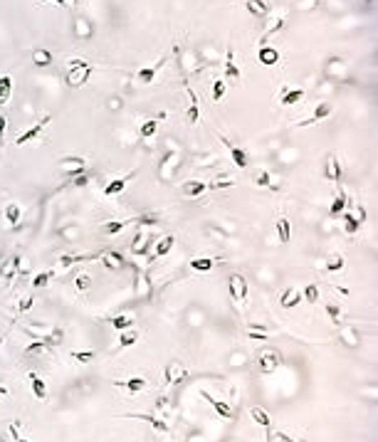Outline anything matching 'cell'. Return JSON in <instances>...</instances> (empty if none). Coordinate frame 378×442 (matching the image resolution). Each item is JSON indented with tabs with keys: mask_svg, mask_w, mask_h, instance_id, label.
Masks as SVG:
<instances>
[{
	"mask_svg": "<svg viewBox=\"0 0 378 442\" xmlns=\"http://www.w3.org/2000/svg\"><path fill=\"white\" fill-rule=\"evenodd\" d=\"M92 72H94V67L89 62H84V60H69V72H67L69 87H82L87 79H89Z\"/></svg>",
	"mask_w": 378,
	"mask_h": 442,
	"instance_id": "cell-1",
	"label": "cell"
},
{
	"mask_svg": "<svg viewBox=\"0 0 378 442\" xmlns=\"http://www.w3.org/2000/svg\"><path fill=\"white\" fill-rule=\"evenodd\" d=\"M282 366V353L279 351H275V348H264V351H259V356H257V371L259 373H275L277 368Z\"/></svg>",
	"mask_w": 378,
	"mask_h": 442,
	"instance_id": "cell-2",
	"label": "cell"
},
{
	"mask_svg": "<svg viewBox=\"0 0 378 442\" xmlns=\"http://www.w3.org/2000/svg\"><path fill=\"white\" fill-rule=\"evenodd\" d=\"M218 139H220V143L228 148V153H230V158H233V163L240 168V171H245L247 166H250V156H247V151L242 148V146H238V143H233L225 134H218Z\"/></svg>",
	"mask_w": 378,
	"mask_h": 442,
	"instance_id": "cell-3",
	"label": "cell"
},
{
	"mask_svg": "<svg viewBox=\"0 0 378 442\" xmlns=\"http://www.w3.org/2000/svg\"><path fill=\"white\" fill-rule=\"evenodd\" d=\"M50 121H52V116H50V114H45V116L40 119V121H37V124H32L30 129H25V131H22V134L15 139V146H27V143H32L37 136H40V134L47 129V124H50Z\"/></svg>",
	"mask_w": 378,
	"mask_h": 442,
	"instance_id": "cell-4",
	"label": "cell"
},
{
	"mask_svg": "<svg viewBox=\"0 0 378 442\" xmlns=\"http://www.w3.org/2000/svg\"><path fill=\"white\" fill-rule=\"evenodd\" d=\"M228 289H230L233 301L245 304V299H247V279H245L240 272H233V274H230V279H228Z\"/></svg>",
	"mask_w": 378,
	"mask_h": 442,
	"instance_id": "cell-5",
	"label": "cell"
},
{
	"mask_svg": "<svg viewBox=\"0 0 378 442\" xmlns=\"http://www.w3.org/2000/svg\"><path fill=\"white\" fill-rule=\"evenodd\" d=\"M331 111H334V106L329 104V101H321L317 109H314V114L309 116V119H304V121H299L297 126L299 129H307V126H314V124H319L321 119H326V116H331Z\"/></svg>",
	"mask_w": 378,
	"mask_h": 442,
	"instance_id": "cell-6",
	"label": "cell"
},
{
	"mask_svg": "<svg viewBox=\"0 0 378 442\" xmlns=\"http://www.w3.org/2000/svg\"><path fill=\"white\" fill-rule=\"evenodd\" d=\"M346 205H349V198H346V190L341 188V183H336V198L329 208V215L331 218H341V213H346Z\"/></svg>",
	"mask_w": 378,
	"mask_h": 442,
	"instance_id": "cell-7",
	"label": "cell"
},
{
	"mask_svg": "<svg viewBox=\"0 0 378 442\" xmlns=\"http://www.w3.org/2000/svg\"><path fill=\"white\" fill-rule=\"evenodd\" d=\"M225 79H230V82H240V67L235 62V50L233 45H228V52H225Z\"/></svg>",
	"mask_w": 378,
	"mask_h": 442,
	"instance_id": "cell-8",
	"label": "cell"
},
{
	"mask_svg": "<svg viewBox=\"0 0 378 442\" xmlns=\"http://www.w3.org/2000/svg\"><path fill=\"white\" fill-rule=\"evenodd\" d=\"M166 64V57H161L156 64H148V67H141L139 72H136V79L141 84H154V79H156V74L161 72V67Z\"/></svg>",
	"mask_w": 378,
	"mask_h": 442,
	"instance_id": "cell-9",
	"label": "cell"
},
{
	"mask_svg": "<svg viewBox=\"0 0 378 442\" xmlns=\"http://www.w3.org/2000/svg\"><path fill=\"white\" fill-rule=\"evenodd\" d=\"M188 378V371L183 363H178V361H171V363L166 366V383L168 385H176V383H183Z\"/></svg>",
	"mask_w": 378,
	"mask_h": 442,
	"instance_id": "cell-10",
	"label": "cell"
},
{
	"mask_svg": "<svg viewBox=\"0 0 378 442\" xmlns=\"http://www.w3.org/2000/svg\"><path fill=\"white\" fill-rule=\"evenodd\" d=\"M200 395H203V398L208 400V403L213 405V410H215V413H218L222 420H233V415H235V413H233V408H230L228 403H225V400H218V398H213L208 390H203Z\"/></svg>",
	"mask_w": 378,
	"mask_h": 442,
	"instance_id": "cell-11",
	"label": "cell"
},
{
	"mask_svg": "<svg viewBox=\"0 0 378 442\" xmlns=\"http://www.w3.org/2000/svg\"><path fill=\"white\" fill-rule=\"evenodd\" d=\"M185 92H188V97H191V104H188V111H185V121L191 126H196L200 121V101H198V97H196V92L191 87H185Z\"/></svg>",
	"mask_w": 378,
	"mask_h": 442,
	"instance_id": "cell-12",
	"label": "cell"
},
{
	"mask_svg": "<svg viewBox=\"0 0 378 442\" xmlns=\"http://www.w3.org/2000/svg\"><path fill=\"white\" fill-rule=\"evenodd\" d=\"M324 176H326V181H331V183H341V163H338V158H336L334 153L326 156Z\"/></svg>",
	"mask_w": 378,
	"mask_h": 442,
	"instance_id": "cell-13",
	"label": "cell"
},
{
	"mask_svg": "<svg viewBox=\"0 0 378 442\" xmlns=\"http://www.w3.org/2000/svg\"><path fill=\"white\" fill-rule=\"evenodd\" d=\"M136 176V171H131L129 176H124V178H117V181H111V183H106V188H104V195L106 198H111V195H119V193H124L126 190V185H129V181Z\"/></svg>",
	"mask_w": 378,
	"mask_h": 442,
	"instance_id": "cell-14",
	"label": "cell"
},
{
	"mask_svg": "<svg viewBox=\"0 0 378 442\" xmlns=\"http://www.w3.org/2000/svg\"><path fill=\"white\" fill-rule=\"evenodd\" d=\"M114 385H119V388H124L126 393L136 395V393H141V390L146 388V378L134 376V378H126V381H114Z\"/></svg>",
	"mask_w": 378,
	"mask_h": 442,
	"instance_id": "cell-15",
	"label": "cell"
},
{
	"mask_svg": "<svg viewBox=\"0 0 378 442\" xmlns=\"http://www.w3.org/2000/svg\"><path fill=\"white\" fill-rule=\"evenodd\" d=\"M208 190V183H203V181H185L183 185H180V193L185 195V198H198V195H203Z\"/></svg>",
	"mask_w": 378,
	"mask_h": 442,
	"instance_id": "cell-16",
	"label": "cell"
},
{
	"mask_svg": "<svg viewBox=\"0 0 378 442\" xmlns=\"http://www.w3.org/2000/svg\"><path fill=\"white\" fill-rule=\"evenodd\" d=\"M299 301H301V292L294 289V287H287V289L282 292V297H279V306H282V309H294Z\"/></svg>",
	"mask_w": 378,
	"mask_h": 442,
	"instance_id": "cell-17",
	"label": "cell"
},
{
	"mask_svg": "<svg viewBox=\"0 0 378 442\" xmlns=\"http://www.w3.org/2000/svg\"><path fill=\"white\" fill-rule=\"evenodd\" d=\"M257 60H259V64H264V67H272V64L279 62V52H277L275 47H270V45H262L259 52H257Z\"/></svg>",
	"mask_w": 378,
	"mask_h": 442,
	"instance_id": "cell-18",
	"label": "cell"
},
{
	"mask_svg": "<svg viewBox=\"0 0 378 442\" xmlns=\"http://www.w3.org/2000/svg\"><path fill=\"white\" fill-rule=\"evenodd\" d=\"M27 381H30V388H32V393H35L37 400H47V383H45L40 376H37V373H30Z\"/></svg>",
	"mask_w": 378,
	"mask_h": 442,
	"instance_id": "cell-19",
	"label": "cell"
},
{
	"mask_svg": "<svg viewBox=\"0 0 378 442\" xmlns=\"http://www.w3.org/2000/svg\"><path fill=\"white\" fill-rule=\"evenodd\" d=\"M245 5H247V13H252L255 18H264L272 10V5L264 3V0H245Z\"/></svg>",
	"mask_w": 378,
	"mask_h": 442,
	"instance_id": "cell-20",
	"label": "cell"
},
{
	"mask_svg": "<svg viewBox=\"0 0 378 442\" xmlns=\"http://www.w3.org/2000/svg\"><path fill=\"white\" fill-rule=\"evenodd\" d=\"M3 215H5V222L15 230V227H18V222H20V218H22V208H20L18 203H8V205H5V210H3Z\"/></svg>",
	"mask_w": 378,
	"mask_h": 442,
	"instance_id": "cell-21",
	"label": "cell"
},
{
	"mask_svg": "<svg viewBox=\"0 0 378 442\" xmlns=\"http://www.w3.org/2000/svg\"><path fill=\"white\" fill-rule=\"evenodd\" d=\"M275 225H277V237H279V242H282V245H287V242H289V237H292V222H289L284 215H279Z\"/></svg>",
	"mask_w": 378,
	"mask_h": 442,
	"instance_id": "cell-22",
	"label": "cell"
},
{
	"mask_svg": "<svg viewBox=\"0 0 378 442\" xmlns=\"http://www.w3.org/2000/svg\"><path fill=\"white\" fill-rule=\"evenodd\" d=\"M255 185H257V188H270V190L277 188L275 181H272V173H270L267 168H257V171H255Z\"/></svg>",
	"mask_w": 378,
	"mask_h": 442,
	"instance_id": "cell-23",
	"label": "cell"
},
{
	"mask_svg": "<svg viewBox=\"0 0 378 442\" xmlns=\"http://www.w3.org/2000/svg\"><path fill=\"white\" fill-rule=\"evenodd\" d=\"M173 245H176V237H173V235H163L159 242H156V247H154V255H156V257H166V255L173 250Z\"/></svg>",
	"mask_w": 378,
	"mask_h": 442,
	"instance_id": "cell-24",
	"label": "cell"
},
{
	"mask_svg": "<svg viewBox=\"0 0 378 442\" xmlns=\"http://www.w3.org/2000/svg\"><path fill=\"white\" fill-rule=\"evenodd\" d=\"M18 264H20V257H18V255H13V257H10L3 267H0V277H3L5 282H13V277L18 274Z\"/></svg>",
	"mask_w": 378,
	"mask_h": 442,
	"instance_id": "cell-25",
	"label": "cell"
},
{
	"mask_svg": "<svg viewBox=\"0 0 378 442\" xmlns=\"http://www.w3.org/2000/svg\"><path fill=\"white\" fill-rule=\"evenodd\" d=\"M10 94H13V77L3 74L0 77V106L10 101Z\"/></svg>",
	"mask_w": 378,
	"mask_h": 442,
	"instance_id": "cell-26",
	"label": "cell"
},
{
	"mask_svg": "<svg viewBox=\"0 0 378 442\" xmlns=\"http://www.w3.org/2000/svg\"><path fill=\"white\" fill-rule=\"evenodd\" d=\"M129 418H134V420H146L154 430H159V432H168V422L166 420H161V418H156V415H129Z\"/></svg>",
	"mask_w": 378,
	"mask_h": 442,
	"instance_id": "cell-27",
	"label": "cell"
},
{
	"mask_svg": "<svg viewBox=\"0 0 378 442\" xmlns=\"http://www.w3.org/2000/svg\"><path fill=\"white\" fill-rule=\"evenodd\" d=\"M250 415H252V420L257 422V425H262V427H272V418H270V413L264 410V408H259V405H255L252 410H250Z\"/></svg>",
	"mask_w": 378,
	"mask_h": 442,
	"instance_id": "cell-28",
	"label": "cell"
},
{
	"mask_svg": "<svg viewBox=\"0 0 378 442\" xmlns=\"http://www.w3.org/2000/svg\"><path fill=\"white\" fill-rule=\"evenodd\" d=\"M301 97H304V89H287L282 92V106H292V104H299Z\"/></svg>",
	"mask_w": 378,
	"mask_h": 442,
	"instance_id": "cell-29",
	"label": "cell"
},
{
	"mask_svg": "<svg viewBox=\"0 0 378 442\" xmlns=\"http://www.w3.org/2000/svg\"><path fill=\"white\" fill-rule=\"evenodd\" d=\"M134 321H136V319H134L131 314H119V316L111 319V326H114L117 331H124V329H131V326H134Z\"/></svg>",
	"mask_w": 378,
	"mask_h": 442,
	"instance_id": "cell-30",
	"label": "cell"
},
{
	"mask_svg": "<svg viewBox=\"0 0 378 442\" xmlns=\"http://www.w3.org/2000/svg\"><path fill=\"white\" fill-rule=\"evenodd\" d=\"M213 267H215L213 257H196V260H191V269L193 272H210Z\"/></svg>",
	"mask_w": 378,
	"mask_h": 442,
	"instance_id": "cell-31",
	"label": "cell"
},
{
	"mask_svg": "<svg viewBox=\"0 0 378 442\" xmlns=\"http://www.w3.org/2000/svg\"><path fill=\"white\" fill-rule=\"evenodd\" d=\"M139 341V331L131 326V329H124L121 331V336H119V348H129V346H134Z\"/></svg>",
	"mask_w": 378,
	"mask_h": 442,
	"instance_id": "cell-32",
	"label": "cell"
},
{
	"mask_svg": "<svg viewBox=\"0 0 378 442\" xmlns=\"http://www.w3.org/2000/svg\"><path fill=\"white\" fill-rule=\"evenodd\" d=\"M156 131H159V121H156V119H146V121L141 124V129H139V136L141 139H151V136H156Z\"/></svg>",
	"mask_w": 378,
	"mask_h": 442,
	"instance_id": "cell-33",
	"label": "cell"
},
{
	"mask_svg": "<svg viewBox=\"0 0 378 442\" xmlns=\"http://www.w3.org/2000/svg\"><path fill=\"white\" fill-rule=\"evenodd\" d=\"M129 222H134V220H114V222H106V225H101V232L104 235H119Z\"/></svg>",
	"mask_w": 378,
	"mask_h": 442,
	"instance_id": "cell-34",
	"label": "cell"
},
{
	"mask_svg": "<svg viewBox=\"0 0 378 442\" xmlns=\"http://www.w3.org/2000/svg\"><path fill=\"white\" fill-rule=\"evenodd\" d=\"M32 60L37 67H50L52 64V52L50 50H35L32 52Z\"/></svg>",
	"mask_w": 378,
	"mask_h": 442,
	"instance_id": "cell-35",
	"label": "cell"
},
{
	"mask_svg": "<svg viewBox=\"0 0 378 442\" xmlns=\"http://www.w3.org/2000/svg\"><path fill=\"white\" fill-rule=\"evenodd\" d=\"M324 267H326V272H341V269L346 267V262H344V257H341V255H329Z\"/></svg>",
	"mask_w": 378,
	"mask_h": 442,
	"instance_id": "cell-36",
	"label": "cell"
},
{
	"mask_svg": "<svg viewBox=\"0 0 378 442\" xmlns=\"http://www.w3.org/2000/svg\"><path fill=\"white\" fill-rule=\"evenodd\" d=\"M50 279H52V269H45V272H40V274L32 277V287L35 289H45L50 284Z\"/></svg>",
	"mask_w": 378,
	"mask_h": 442,
	"instance_id": "cell-37",
	"label": "cell"
},
{
	"mask_svg": "<svg viewBox=\"0 0 378 442\" xmlns=\"http://www.w3.org/2000/svg\"><path fill=\"white\" fill-rule=\"evenodd\" d=\"M341 215H344V230H346V235H356L358 227H361V220H356L351 213H341Z\"/></svg>",
	"mask_w": 378,
	"mask_h": 442,
	"instance_id": "cell-38",
	"label": "cell"
},
{
	"mask_svg": "<svg viewBox=\"0 0 378 442\" xmlns=\"http://www.w3.org/2000/svg\"><path fill=\"white\" fill-rule=\"evenodd\" d=\"M225 89H228V84H225V79H215V82H213L210 97H213V101H215V104H218V101L225 97Z\"/></svg>",
	"mask_w": 378,
	"mask_h": 442,
	"instance_id": "cell-39",
	"label": "cell"
},
{
	"mask_svg": "<svg viewBox=\"0 0 378 442\" xmlns=\"http://www.w3.org/2000/svg\"><path fill=\"white\" fill-rule=\"evenodd\" d=\"M62 336H64L62 329H52V331H50L47 336H42L40 341L45 343V348H47V346H60V343H62Z\"/></svg>",
	"mask_w": 378,
	"mask_h": 442,
	"instance_id": "cell-40",
	"label": "cell"
},
{
	"mask_svg": "<svg viewBox=\"0 0 378 442\" xmlns=\"http://www.w3.org/2000/svg\"><path fill=\"white\" fill-rule=\"evenodd\" d=\"M74 287H77V292H87V289H92V277L89 274H77L74 277Z\"/></svg>",
	"mask_w": 378,
	"mask_h": 442,
	"instance_id": "cell-41",
	"label": "cell"
},
{
	"mask_svg": "<svg viewBox=\"0 0 378 442\" xmlns=\"http://www.w3.org/2000/svg\"><path fill=\"white\" fill-rule=\"evenodd\" d=\"M326 314H329V319L334 321L336 326H341V306L334 304V301H329V304H326Z\"/></svg>",
	"mask_w": 378,
	"mask_h": 442,
	"instance_id": "cell-42",
	"label": "cell"
},
{
	"mask_svg": "<svg viewBox=\"0 0 378 442\" xmlns=\"http://www.w3.org/2000/svg\"><path fill=\"white\" fill-rule=\"evenodd\" d=\"M301 294H304V301H309V304H317V301H319V287H317L314 282H309Z\"/></svg>",
	"mask_w": 378,
	"mask_h": 442,
	"instance_id": "cell-43",
	"label": "cell"
},
{
	"mask_svg": "<svg viewBox=\"0 0 378 442\" xmlns=\"http://www.w3.org/2000/svg\"><path fill=\"white\" fill-rule=\"evenodd\" d=\"M104 264H106L109 269H121V267H124V260H121L119 252H111V255L104 257Z\"/></svg>",
	"mask_w": 378,
	"mask_h": 442,
	"instance_id": "cell-44",
	"label": "cell"
},
{
	"mask_svg": "<svg viewBox=\"0 0 378 442\" xmlns=\"http://www.w3.org/2000/svg\"><path fill=\"white\" fill-rule=\"evenodd\" d=\"M341 339H344L346 346H356V343H358V334H356L351 326H344V329H341Z\"/></svg>",
	"mask_w": 378,
	"mask_h": 442,
	"instance_id": "cell-45",
	"label": "cell"
},
{
	"mask_svg": "<svg viewBox=\"0 0 378 442\" xmlns=\"http://www.w3.org/2000/svg\"><path fill=\"white\" fill-rule=\"evenodd\" d=\"M72 358L80 361V363H89V361H94V351H74Z\"/></svg>",
	"mask_w": 378,
	"mask_h": 442,
	"instance_id": "cell-46",
	"label": "cell"
},
{
	"mask_svg": "<svg viewBox=\"0 0 378 442\" xmlns=\"http://www.w3.org/2000/svg\"><path fill=\"white\" fill-rule=\"evenodd\" d=\"M233 185H235V181H233V178H220V181L208 183V188H213V190H220V188H233Z\"/></svg>",
	"mask_w": 378,
	"mask_h": 442,
	"instance_id": "cell-47",
	"label": "cell"
},
{
	"mask_svg": "<svg viewBox=\"0 0 378 442\" xmlns=\"http://www.w3.org/2000/svg\"><path fill=\"white\" fill-rule=\"evenodd\" d=\"M267 442H294V437H289L284 432H270L267 435Z\"/></svg>",
	"mask_w": 378,
	"mask_h": 442,
	"instance_id": "cell-48",
	"label": "cell"
},
{
	"mask_svg": "<svg viewBox=\"0 0 378 442\" xmlns=\"http://www.w3.org/2000/svg\"><path fill=\"white\" fill-rule=\"evenodd\" d=\"M80 260H82V257H77V255H62V257H60V267L67 269V267H72L74 262H80Z\"/></svg>",
	"mask_w": 378,
	"mask_h": 442,
	"instance_id": "cell-49",
	"label": "cell"
},
{
	"mask_svg": "<svg viewBox=\"0 0 378 442\" xmlns=\"http://www.w3.org/2000/svg\"><path fill=\"white\" fill-rule=\"evenodd\" d=\"M32 304H35V297H32V294H30V297H25V299L20 301V306H18V314H22V311L32 309Z\"/></svg>",
	"mask_w": 378,
	"mask_h": 442,
	"instance_id": "cell-50",
	"label": "cell"
},
{
	"mask_svg": "<svg viewBox=\"0 0 378 442\" xmlns=\"http://www.w3.org/2000/svg\"><path fill=\"white\" fill-rule=\"evenodd\" d=\"M87 181H89V178H87L84 173H80V176H74V178H72V185H77V188H82V185H87Z\"/></svg>",
	"mask_w": 378,
	"mask_h": 442,
	"instance_id": "cell-51",
	"label": "cell"
},
{
	"mask_svg": "<svg viewBox=\"0 0 378 442\" xmlns=\"http://www.w3.org/2000/svg\"><path fill=\"white\" fill-rule=\"evenodd\" d=\"M5 129H8V119H5L3 114H0V141L5 139Z\"/></svg>",
	"mask_w": 378,
	"mask_h": 442,
	"instance_id": "cell-52",
	"label": "cell"
},
{
	"mask_svg": "<svg viewBox=\"0 0 378 442\" xmlns=\"http://www.w3.org/2000/svg\"><path fill=\"white\" fill-rule=\"evenodd\" d=\"M50 3H55V5H67V0H50Z\"/></svg>",
	"mask_w": 378,
	"mask_h": 442,
	"instance_id": "cell-53",
	"label": "cell"
},
{
	"mask_svg": "<svg viewBox=\"0 0 378 442\" xmlns=\"http://www.w3.org/2000/svg\"><path fill=\"white\" fill-rule=\"evenodd\" d=\"M15 442H30V440H22V437H18V440H15Z\"/></svg>",
	"mask_w": 378,
	"mask_h": 442,
	"instance_id": "cell-54",
	"label": "cell"
},
{
	"mask_svg": "<svg viewBox=\"0 0 378 442\" xmlns=\"http://www.w3.org/2000/svg\"><path fill=\"white\" fill-rule=\"evenodd\" d=\"M0 442H5V440H3V437H0Z\"/></svg>",
	"mask_w": 378,
	"mask_h": 442,
	"instance_id": "cell-55",
	"label": "cell"
}]
</instances>
